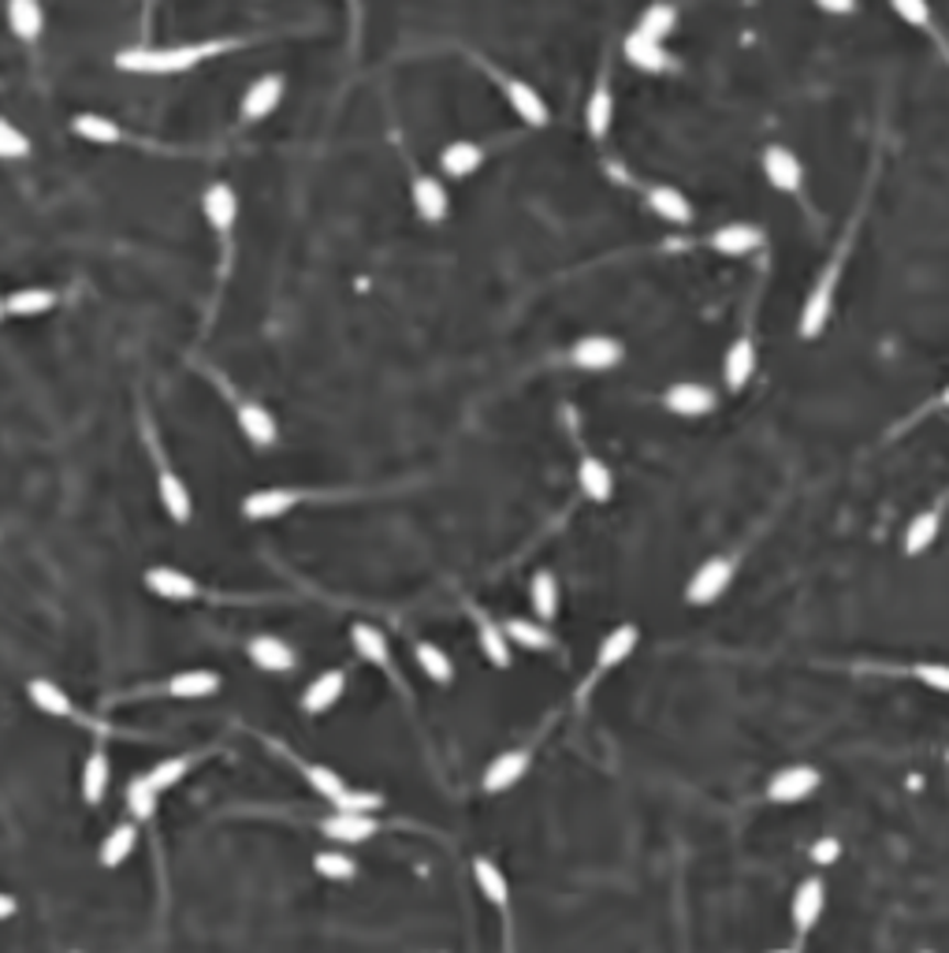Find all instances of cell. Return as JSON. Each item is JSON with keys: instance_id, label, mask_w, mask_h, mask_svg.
Listing matches in <instances>:
<instances>
[{"instance_id": "1", "label": "cell", "mask_w": 949, "mask_h": 953, "mask_svg": "<svg viewBox=\"0 0 949 953\" xmlns=\"http://www.w3.org/2000/svg\"><path fill=\"white\" fill-rule=\"evenodd\" d=\"M239 48L234 37H209V42H190V45H161V48H123L116 53V67L131 75H175V72H190L205 61L220 53H231Z\"/></svg>"}, {"instance_id": "2", "label": "cell", "mask_w": 949, "mask_h": 953, "mask_svg": "<svg viewBox=\"0 0 949 953\" xmlns=\"http://www.w3.org/2000/svg\"><path fill=\"white\" fill-rule=\"evenodd\" d=\"M849 235H846V242H841L838 247V253L835 258H830L827 264H823V272H819V280H816V288L808 291V299H805V306H800V317H797V332H800V339H819L827 332V324H830V313H835V294H838V283H841V264H846V253H849Z\"/></svg>"}, {"instance_id": "3", "label": "cell", "mask_w": 949, "mask_h": 953, "mask_svg": "<svg viewBox=\"0 0 949 953\" xmlns=\"http://www.w3.org/2000/svg\"><path fill=\"white\" fill-rule=\"evenodd\" d=\"M477 67H481V72L499 86L503 101L511 105V112H514L525 127H536V131H541V127L552 123V108H547L541 90H533V86L525 83V78H517V75H511V72H503V67L488 64L484 56H477Z\"/></svg>"}, {"instance_id": "4", "label": "cell", "mask_w": 949, "mask_h": 953, "mask_svg": "<svg viewBox=\"0 0 949 953\" xmlns=\"http://www.w3.org/2000/svg\"><path fill=\"white\" fill-rule=\"evenodd\" d=\"M637 645H641V630H637V626H633V622L614 626V630L600 641V648H596L592 671H589V678H585V685H581V693H577V701H589V693L596 690V685H600V678H608L611 671H619V667L630 660L633 652H637Z\"/></svg>"}, {"instance_id": "5", "label": "cell", "mask_w": 949, "mask_h": 953, "mask_svg": "<svg viewBox=\"0 0 949 953\" xmlns=\"http://www.w3.org/2000/svg\"><path fill=\"white\" fill-rule=\"evenodd\" d=\"M738 574V559L733 555H711L692 570V577L685 582V604L689 607H711L722 600V593L733 585Z\"/></svg>"}, {"instance_id": "6", "label": "cell", "mask_w": 949, "mask_h": 953, "mask_svg": "<svg viewBox=\"0 0 949 953\" xmlns=\"http://www.w3.org/2000/svg\"><path fill=\"white\" fill-rule=\"evenodd\" d=\"M566 361L581 372H608V369H619L625 361V347H622V339L608 336V332H589V336L570 343Z\"/></svg>"}, {"instance_id": "7", "label": "cell", "mask_w": 949, "mask_h": 953, "mask_svg": "<svg viewBox=\"0 0 949 953\" xmlns=\"http://www.w3.org/2000/svg\"><path fill=\"white\" fill-rule=\"evenodd\" d=\"M823 786V771L811 768V764H789V768H778L763 786V798L771 804H800L808 801L811 793Z\"/></svg>"}, {"instance_id": "8", "label": "cell", "mask_w": 949, "mask_h": 953, "mask_svg": "<svg viewBox=\"0 0 949 953\" xmlns=\"http://www.w3.org/2000/svg\"><path fill=\"white\" fill-rule=\"evenodd\" d=\"M760 169H763V180L775 186L778 194H800L805 191V164L800 156L789 150V145H763L760 153Z\"/></svg>"}, {"instance_id": "9", "label": "cell", "mask_w": 949, "mask_h": 953, "mask_svg": "<svg viewBox=\"0 0 949 953\" xmlns=\"http://www.w3.org/2000/svg\"><path fill=\"white\" fill-rule=\"evenodd\" d=\"M823 912H827V882L819 876H808L794 890V898H789V923H794V935L808 939L811 928L823 920Z\"/></svg>"}, {"instance_id": "10", "label": "cell", "mask_w": 949, "mask_h": 953, "mask_svg": "<svg viewBox=\"0 0 949 953\" xmlns=\"http://www.w3.org/2000/svg\"><path fill=\"white\" fill-rule=\"evenodd\" d=\"M641 198H644V205H648L655 216H659L663 224H670V228H689V224L697 220V213H692V202L685 198L678 186H670V183H644V186H641Z\"/></svg>"}, {"instance_id": "11", "label": "cell", "mask_w": 949, "mask_h": 953, "mask_svg": "<svg viewBox=\"0 0 949 953\" xmlns=\"http://www.w3.org/2000/svg\"><path fill=\"white\" fill-rule=\"evenodd\" d=\"M663 407H667L674 418L692 421V418H708L711 410L719 407V396H716V388L697 385V380H678V385H670L663 391Z\"/></svg>"}, {"instance_id": "12", "label": "cell", "mask_w": 949, "mask_h": 953, "mask_svg": "<svg viewBox=\"0 0 949 953\" xmlns=\"http://www.w3.org/2000/svg\"><path fill=\"white\" fill-rule=\"evenodd\" d=\"M577 488H581V496L589 499V503H596V507H603V503H611V499H614L611 466L600 455H592L589 447L577 451Z\"/></svg>"}, {"instance_id": "13", "label": "cell", "mask_w": 949, "mask_h": 953, "mask_svg": "<svg viewBox=\"0 0 949 953\" xmlns=\"http://www.w3.org/2000/svg\"><path fill=\"white\" fill-rule=\"evenodd\" d=\"M756 358H760L756 336L745 328L727 347V354H722V385H727L730 391H745L749 380L756 377Z\"/></svg>"}, {"instance_id": "14", "label": "cell", "mask_w": 949, "mask_h": 953, "mask_svg": "<svg viewBox=\"0 0 949 953\" xmlns=\"http://www.w3.org/2000/svg\"><path fill=\"white\" fill-rule=\"evenodd\" d=\"M703 247L716 250L719 258H749L763 247V228L756 224H745V220H733V224H722L703 239Z\"/></svg>"}, {"instance_id": "15", "label": "cell", "mask_w": 949, "mask_h": 953, "mask_svg": "<svg viewBox=\"0 0 949 953\" xmlns=\"http://www.w3.org/2000/svg\"><path fill=\"white\" fill-rule=\"evenodd\" d=\"M530 764H533V752L530 749H506L499 752L492 764L484 768L481 775V790L484 793H506L514 790L517 782L530 775Z\"/></svg>"}, {"instance_id": "16", "label": "cell", "mask_w": 949, "mask_h": 953, "mask_svg": "<svg viewBox=\"0 0 949 953\" xmlns=\"http://www.w3.org/2000/svg\"><path fill=\"white\" fill-rule=\"evenodd\" d=\"M247 656H250V663L258 667V671H269V674H287V671H295V667H298V652L276 633H258L247 645Z\"/></svg>"}, {"instance_id": "17", "label": "cell", "mask_w": 949, "mask_h": 953, "mask_svg": "<svg viewBox=\"0 0 949 953\" xmlns=\"http://www.w3.org/2000/svg\"><path fill=\"white\" fill-rule=\"evenodd\" d=\"M283 90H287V83H283V75H261L250 83V90L242 94V120L247 123H258V120H269L272 112L280 108L283 101Z\"/></svg>"}, {"instance_id": "18", "label": "cell", "mask_w": 949, "mask_h": 953, "mask_svg": "<svg viewBox=\"0 0 949 953\" xmlns=\"http://www.w3.org/2000/svg\"><path fill=\"white\" fill-rule=\"evenodd\" d=\"M942 522H946V503H931L924 507L919 515L913 518V522L905 526V540H902V552L908 559L924 555L927 548L938 544V537H942Z\"/></svg>"}, {"instance_id": "19", "label": "cell", "mask_w": 949, "mask_h": 953, "mask_svg": "<svg viewBox=\"0 0 949 953\" xmlns=\"http://www.w3.org/2000/svg\"><path fill=\"white\" fill-rule=\"evenodd\" d=\"M611 123H614V94H611L608 72H600V78H596V86L589 94V101H585V131H589L592 142H608Z\"/></svg>"}, {"instance_id": "20", "label": "cell", "mask_w": 949, "mask_h": 953, "mask_svg": "<svg viewBox=\"0 0 949 953\" xmlns=\"http://www.w3.org/2000/svg\"><path fill=\"white\" fill-rule=\"evenodd\" d=\"M410 202H414V209L425 224H439V220H447V213H451L447 186L425 172H417L414 180H410Z\"/></svg>"}, {"instance_id": "21", "label": "cell", "mask_w": 949, "mask_h": 953, "mask_svg": "<svg viewBox=\"0 0 949 953\" xmlns=\"http://www.w3.org/2000/svg\"><path fill=\"white\" fill-rule=\"evenodd\" d=\"M201 213L209 220V228L228 242V235L239 220V194L231 191V183H212L209 191L201 194Z\"/></svg>"}, {"instance_id": "22", "label": "cell", "mask_w": 949, "mask_h": 953, "mask_svg": "<svg viewBox=\"0 0 949 953\" xmlns=\"http://www.w3.org/2000/svg\"><path fill=\"white\" fill-rule=\"evenodd\" d=\"M298 488H258V492H250L247 499H242V515L250 518V522H269V518H283L287 510H295L302 503Z\"/></svg>"}, {"instance_id": "23", "label": "cell", "mask_w": 949, "mask_h": 953, "mask_svg": "<svg viewBox=\"0 0 949 953\" xmlns=\"http://www.w3.org/2000/svg\"><path fill=\"white\" fill-rule=\"evenodd\" d=\"M469 615H473V626H477V645H481V656L492 667H499V671H506V667H511V660H514V648L506 645V633H503V626L495 622L492 615L488 611H481V607L477 604H469Z\"/></svg>"}, {"instance_id": "24", "label": "cell", "mask_w": 949, "mask_h": 953, "mask_svg": "<svg viewBox=\"0 0 949 953\" xmlns=\"http://www.w3.org/2000/svg\"><path fill=\"white\" fill-rule=\"evenodd\" d=\"M320 834L339 846H358V842H369L380 831V823L373 815H354V812H331L317 823Z\"/></svg>"}, {"instance_id": "25", "label": "cell", "mask_w": 949, "mask_h": 953, "mask_svg": "<svg viewBox=\"0 0 949 953\" xmlns=\"http://www.w3.org/2000/svg\"><path fill=\"white\" fill-rule=\"evenodd\" d=\"M506 633V645L525 648V652H559V637L552 633V626L536 622V618H506L499 622Z\"/></svg>"}, {"instance_id": "26", "label": "cell", "mask_w": 949, "mask_h": 953, "mask_svg": "<svg viewBox=\"0 0 949 953\" xmlns=\"http://www.w3.org/2000/svg\"><path fill=\"white\" fill-rule=\"evenodd\" d=\"M145 588H150L153 596H161V600H179V604L198 600L201 596V585L175 566H153L150 574H145Z\"/></svg>"}, {"instance_id": "27", "label": "cell", "mask_w": 949, "mask_h": 953, "mask_svg": "<svg viewBox=\"0 0 949 953\" xmlns=\"http://www.w3.org/2000/svg\"><path fill=\"white\" fill-rule=\"evenodd\" d=\"M342 693H347V671L331 667V671L317 674L306 685V693H302V712H306V715H325L328 707L339 704Z\"/></svg>"}, {"instance_id": "28", "label": "cell", "mask_w": 949, "mask_h": 953, "mask_svg": "<svg viewBox=\"0 0 949 953\" xmlns=\"http://www.w3.org/2000/svg\"><path fill=\"white\" fill-rule=\"evenodd\" d=\"M473 882L488 906L499 909L503 917L511 912V879L503 876V868L492 857H473Z\"/></svg>"}, {"instance_id": "29", "label": "cell", "mask_w": 949, "mask_h": 953, "mask_svg": "<svg viewBox=\"0 0 949 953\" xmlns=\"http://www.w3.org/2000/svg\"><path fill=\"white\" fill-rule=\"evenodd\" d=\"M530 604H533V615L536 622L552 626L555 618H559V607H563V596H559V577H555V570H533L530 577Z\"/></svg>"}, {"instance_id": "30", "label": "cell", "mask_w": 949, "mask_h": 953, "mask_svg": "<svg viewBox=\"0 0 949 953\" xmlns=\"http://www.w3.org/2000/svg\"><path fill=\"white\" fill-rule=\"evenodd\" d=\"M488 161V150L481 142H451L444 145V153H439V169H444L447 180H469L473 172H481V164Z\"/></svg>"}, {"instance_id": "31", "label": "cell", "mask_w": 949, "mask_h": 953, "mask_svg": "<svg viewBox=\"0 0 949 953\" xmlns=\"http://www.w3.org/2000/svg\"><path fill=\"white\" fill-rule=\"evenodd\" d=\"M234 418H239V429L247 432V440H250L253 447H261V451L276 447V440H280L276 418H272L269 410L261 407V402H239Z\"/></svg>"}, {"instance_id": "32", "label": "cell", "mask_w": 949, "mask_h": 953, "mask_svg": "<svg viewBox=\"0 0 949 953\" xmlns=\"http://www.w3.org/2000/svg\"><path fill=\"white\" fill-rule=\"evenodd\" d=\"M622 56L630 61V67H637V72H648V75H659V72H667V67H670L667 45L652 42V37H644V34H633V31L625 34Z\"/></svg>"}, {"instance_id": "33", "label": "cell", "mask_w": 949, "mask_h": 953, "mask_svg": "<svg viewBox=\"0 0 949 953\" xmlns=\"http://www.w3.org/2000/svg\"><path fill=\"white\" fill-rule=\"evenodd\" d=\"M350 645H354V652L366 663H373V667H380V671L395 674V663H391V645H388L384 630H377V626H369V622H358V626H350Z\"/></svg>"}, {"instance_id": "34", "label": "cell", "mask_w": 949, "mask_h": 953, "mask_svg": "<svg viewBox=\"0 0 949 953\" xmlns=\"http://www.w3.org/2000/svg\"><path fill=\"white\" fill-rule=\"evenodd\" d=\"M156 496H161V503H164V510H168L172 522H190L194 503H190L187 485H183L179 474L164 466V462H161V469H156Z\"/></svg>"}, {"instance_id": "35", "label": "cell", "mask_w": 949, "mask_h": 953, "mask_svg": "<svg viewBox=\"0 0 949 953\" xmlns=\"http://www.w3.org/2000/svg\"><path fill=\"white\" fill-rule=\"evenodd\" d=\"M223 685V678L217 671H183V674H172L164 682V693L168 696H179V701H201V696H217Z\"/></svg>"}, {"instance_id": "36", "label": "cell", "mask_w": 949, "mask_h": 953, "mask_svg": "<svg viewBox=\"0 0 949 953\" xmlns=\"http://www.w3.org/2000/svg\"><path fill=\"white\" fill-rule=\"evenodd\" d=\"M26 696H31V704L37 707V712L56 715V719H75L72 696H67L56 682H48V678H31V682H26Z\"/></svg>"}, {"instance_id": "37", "label": "cell", "mask_w": 949, "mask_h": 953, "mask_svg": "<svg viewBox=\"0 0 949 953\" xmlns=\"http://www.w3.org/2000/svg\"><path fill=\"white\" fill-rule=\"evenodd\" d=\"M109 775H112L109 752H105V745H97L83 764V801L86 804L105 801V793H109Z\"/></svg>"}, {"instance_id": "38", "label": "cell", "mask_w": 949, "mask_h": 953, "mask_svg": "<svg viewBox=\"0 0 949 953\" xmlns=\"http://www.w3.org/2000/svg\"><path fill=\"white\" fill-rule=\"evenodd\" d=\"M8 26L15 31L19 42L34 45L37 37H42V31H45L42 4H34V0H12V4H8Z\"/></svg>"}, {"instance_id": "39", "label": "cell", "mask_w": 949, "mask_h": 953, "mask_svg": "<svg viewBox=\"0 0 949 953\" xmlns=\"http://www.w3.org/2000/svg\"><path fill=\"white\" fill-rule=\"evenodd\" d=\"M134 846H139V827H134V823H116V827L105 834L97 857H101L105 868H120V864L134 853Z\"/></svg>"}, {"instance_id": "40", "label": "cell", "mask_w": 949, "mask_h": 953, "mask_svg": "<svg viewBox=\"0 0 949 953\" xmlns=\"http://www.w3.org/2000/svg\"><path fill=\"white\" fill-rule=\"evenodd\" d=\"M678 31V8L670 4H652L644 8V12L637 15V23H633V34H644L652 37V42H667V37Z\"/></svg>"}, {"instance_id": "41", "label": "cell", "mask_w": 949, "mask_h": 953, "mask_svg": "<svg viewBox=\"0 0 949 953\" xmlns=\"http://www.w3.org/2000/svg\"><path fill=\"white\" fill-rule=\"evenodd\" d=\"M414 656H417V667L425 671V678H428L433 685H451V682H455V663H451V656H447L439 645H433V641H414Z\"/></svg>"}, {"instance_id": "42", "label": "cell", "mask_w": 949, "mask_h": 953, "mask_svg": "<svg viewBox=\"0 0 949 953\" xmlns=\"http://www.w3.org/2000/svg\"><path fill=\"white\" fill-rule=\"evenodd\" d=\"M53 306H56V291H48V288H23L4 299V313H15V317H37V313H48Z\"/></svg>"}, {"instance_id": "43", "label": "cell", "mask_w": 949, "mask_h": 953, "mask_svg": "<svg viewBox=\"0 0 949 953\" xmlns=\"http://www.w3.org/2000/svg\"><path fill=\"white\" fill-rule=\"evenodd\" d=\"M72 131L78 139L86 142H97V145H112V142H123V131L116 127L109 116H97V112H83L72 120Z\"/></svg>"}, {"instance_id": "44", "label": "cell", "mask_w": 949, "mask_h": 953, "mask_svg": "<svg viewBox=\"0 0 949 953\" xmlns=\"http://www.w3.org/2000/svg\"><path fill=\"white\" fill-rule=\"evenodd\" d=\"M302 768V775H306V782H309V790L317 793V798H325L328 804H336L342 793L350 790L347 782H342V775L339 771H331V768H325V764H298Z\"/></svg>"}, {"instance_id": "45", "label": "cell", "mask_w": 949, "mask_h": 953, "mask_svg": "<svg viewBox=\"0 0 949 953\" xmlns=\"http://www.w3.org/2000/svg\"><path fill=\"white\" fill-rule=\"evenodd\" d=\"M313 871L331 882H350V879H358V860L342 849H320L317 857H313Z\"/></svg>"}, {"instance_id": "46", "label": "cell", "mask_w": 949, "mask_h": 953, "mask_svg": "<svg viewBox=\"0 0 949 953\" xmlns=\"http://www.w3.org/2000/svg\"><path fill=\"white\" fill-rule=\"evenodd\" d=\"M194 756H168V760H161L156 768L145 771V782H150V790L161 798L164 790H172V786H179L183 779H187Z\"/></svg>"}, {"instance_id": "47", "label": "cell", "mask_w": 949, "mask_h": 953, "mask_svg": "<svg viewBox=\"0 0 949 953\" xmlns=\"http://www.w3.org/2000/svg\"><path fill=\"white\" fill-rule=\"evenodd\" d=\"M902 674H908L913 682H919L924 690L931 693H942L949 696V663H935V660H919V663H908Z\"/></svg>"}, {"instance_id": "48", "label": "cell", "mask_w": 949, "mask_h": 953, "mask_svg": "<svg viewBox=\"0 0 949 953\" xmlns=\"http://www.w3.org/2000/svg\"><path fill=\"white\" fill-rule=\"evenodd\" d=\"M127 812H131V820H139V823H150L156 815V793L150 790L145 775L131 779V786H127Z\"/></svg>"}, {"instance_id": "49", "label": "cell", "mask_w": 949, "mask_h": 953, "mask_svg": "<svg viewBox=\"0 0 949 953\" xmlns=\"http://www.w3.org/2000/svg\"><path fill=\"white\" fill-rule=\"evenodd\" d=\"M23 156H31V139L0 116V161H23Z\"/></svg>"}, {"instance_id": "50", "label": "cell", "mask_w": 949, "mask_h": 953, "mask_svg": "<svg viewBox=\"0 0 949 953\" xmlns=\"http://www.w3.org/2000/svg\"><path fill=\"white\" fill-rule=\"evenodd\" d=\"M336 812H354V815H373L377 809H384V798L373 790H347L342 798L331 804Z\"/></svg>"}, {"instance_id": "51", "label": "cell", "mask_w": 949, "mask_h": 953, "mask_svg": "<svg viewBox=\"0 0 949 953\" xmlns=\"http://www.w3.org/2000/svg\"><path fill=\"white\" fill-rule=\"evenodd\" d=\"M811 864H819V868H830V864L841 860V842L835 838V834H827V838H816L808 849Z\"/></svg>"}, {"instance_id": "52", "label": "cell", "mask_w": 949, "mask_h": 953, "mask_svg": "<svg viewBox=\"0 0 949 953\" xmlns=\"http://www.w3.org/2000/svg\"><path fill=\"white\" fill-rule=\"evenodd\" d=\"M935 410H938V414H946V410H949V385H946L942 391H938V396H935L931 402H927V407L919 410L916 418H927V414H935Z\"/></svg>"}, {"instance_id": "53", "label": "cell", "mask_w": 949, "mask_h": 953, "mask_svg": "<svg viewBox=\"0 0 949 953\" xmlns=\"http://www.w3.org/2000/svg\"><path fill=\"white\" fill-rule=\"evenodd\" d=\"M15 912H19V901L12 898V894L0 890V920H12Z\"/></svg>"}, {"instance_id": "54", "label": "cell", "mask_w": 949, "mask_h": 953, "mask_svg": "<svg viewBox=\"0 0 949 953\" xmlns=\"http://www.w3.org/2000/svg\"><path fill=\"white\" fill-rule=\"evenodd\" d=\"M819 12H830V15H853L857 8H853V4H819Z\"/></svg>"}, {"instance_id": "55", "label": "cell", "mask_w": 949, "mask_h": 953, "mask_svg": "<svg viewBox=\"0 0 949 953\" xmlns=\"http://www.w3.org/2000/svg\"><path fill=\"white\" fill-rule=\"evenodd\" d=\"M767 953H797V950H794V946H789V950H767Z\"/></svg>"}, {"instance_id": "56", "label": "cell", "mask_w": 949, "mask_h": 953, "mask_svg": "<svg viewBox=\"0 0 949 953\" xmlns=\"http://www.w3.org/2000/svg\"><path fill=\"white\" fill-rule=\"evenodd\" d=\"M0 317H4V299H0Z\"/></svg>"}, {"instance_id": "57", "label": "cell", "mask_w": 949, "mask_h": 953, "mask_svg": "<svg viewBox=\"0 0 949 953\" xmlns=\"http://www.w3.org/2000/svg\"><path fill=\"white\" fill-rule=\"evenodd\" d=\"M72 953H83V950H72Z\"/></svg>"}]
</instances>
